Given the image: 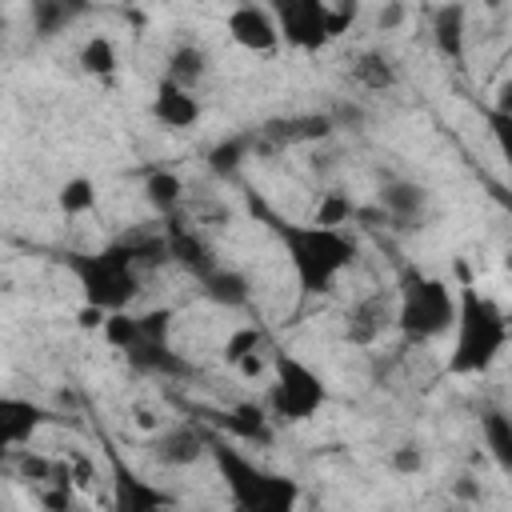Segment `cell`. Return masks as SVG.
Returning a JSON list of instances; mask_svg holds the SVG:
<instances>
[{"label":"cell","mask_w":512,"mask_h":512,"mask_svg":"<svg viewBox=\"0 0 512 512\" xmlns=\"http://www.w3.org/2000/svg\"><path fill=\"white\" fill-rule=\"evenodd\" d=\"M256 352H264V332L256 328V324H240V328H232L228 336H224V344H220V356H224V364H240V360H248V356H256Z\"/></svg>","instance_id":"cell-27"},{"label":"cell","mask_w":512,"mask_h":512,"mask_svg":"<svg viewBox=\"0 0 512 512\" xmlns=\"http://www.w3.org/2000/svg\"><path fill=\"white\" fill-rule=\"evenodd\" d=\"M328 8H332V32L340 40L356 24V16H360V0H328Z\"/></svg>","instance_id":"cell-31"},{"label":"cell","mask_w":512,"mask_h":512,"mask_svg":"<svg viewBox=\"0 0 512 512\" xmlns=\"http://www.w3.org/2000/svg\"><path fill=\"white\" fill-rule=\"evenodd\" d=\"M248 144H252V136H232V140L216 144V148H212V156H208V160H212V168H216V172H224V176H228V172H236V168L244 164V156H248Z\"/></svg>","instance_id":"cell-29"},{"label":"cell","mask_w":512,"mask_h":512,"mask_svg":"<svg viewBox=\"0 0 512 512\" xmlns=\"http://www.w3.org/2000/svg\"><path fill=\"white\" fill-rule=\"evenodd\" d=\"M44 420H48V412L40 404L20 400V396H4L0 400V444H4V452L32 444V436Z\"/></svg>","instance_id":"cell-15"},{"label":"cell","mask_w":512,"mask_h":512,"mask_svg":"<svg viewBox=\"0 0 512 512\" xmlns=\"http://www.w3.org/2000/svg\"><path fill=\"white\" fill-rule=\"evenodd\" d=\"M456 292H460V304H456V324H452L448 372L452 376H484L504 356V348L512 340V324H508L504 308L476 284H464Z\"/></svg>","instance_id":"cell-1"},{"label":"cell","mask_w":512,"mask_h":512,"mask_svg":"<svg viewBox=\"0 0 512 512\" xmlns=\"http://www.w3.org/2000/svg\"><path fill=\"white\" fill-rule=\"evenodd\" d=\"M488 136L500 152L504 164H512V112H500V108H488Z\"/></svg>","instance_id":"cell-30"},{"label":"cell","mask_w":512,"mask_h":512,"mask_svg":"<svg viewBox=\"0 0 512 512\" xmlns=\"http://www.w3.org/2000/svg\"><path fill=\"white\" fill-rule=\"evenodd\" d=\"M404 24V4L400 0H384V8L376 12V28L380 32H396Z\"/></svg>","instance_id":"cell-33"},{"label":"cell","mask_w":512,"mask_h":512,"mask_svg":"<svg viewBox=\"0 0 512 512\" xmlns=\"http://www.w3.org/2000/svg\"><path fill=\"white\" fill-rule=\"evenodd\" d=\"M200 112H204V108H200L196 88H184V84L160 76V84H156V92H152V116H156L164 128H172V132L196 128V124H200Z\"/></svg>","instance_id":"cell-10"},{"label":"cell","mask_w":512,"mask_h":512,"mask_svg":"<svg viewBox=\"0 0 512 512\" xmlns=\"http://www.w3.org/2000/svg\"><path fill=\"white\" fill-rule=\"evenodd\" d=\"M324 400H328V384L308 360H300L296 352L272 356V384L264 404L276 416V424H304L324 408Z\"/></svg>","instance_id":"cell-6"},{"label":"cell","mask_w":512,"mask_h":512,"mask_svg":"<svg viewBox=\"0 0 512 512\" xmlns=\"http://www.w3.org/2000/svg\"><path fill=\"white\" fill-rule=\"evenodd\" d=\"M64 264L72 268L76 284H80V300L100 304L108 312H120L132 304V296L140 292V260L132 252L128 240H112L96 252H68Z\"/></svg>","instance_id":"cell-5"},{"label":"cell","mask_w":512,"mask_h":512,"mask_svg":"<svg viewBox=\"0 0 512 512\" xmlns=\"http://www.w3.org/2000/svg\"><path fill=\"white\" fill-rule=\"evenodd\" d=\"M460 292L420 268H404L396 284V328L408 344H432L452 332Z\"/></svg>","instance_id":"cell-4"},{"label":"cell","mask_w":512,"mask_h":512,"mask_svg":"<svg viewBox=\"0 0 512 512\" xmlns=\"http://www.w3.org/2000/svg\"><path fill=\"white\" fill-rule=\"evenodd\" d=\"M348 76H352V84L364 88V92H388V88H396V64H392L384 52H376V48H364V52L352 60Z\"/></svg>","instance_id":"cell-20"},{"label":"cell","mask_w":512,"mask_h":512,"mask_svg":"<svg viewBox=\"0 0 512 512\" xmlns=\"http://www.w3.org/2000/svg\"><path fill=\"white\" fill-rule=\"evenodd\" d=\"M352 216H356V204H352L344 192H324V196H320V204H316V212H312L308 220L328 224V228H348V224H352Z\"/></svg>","instance_id":"cell-28"},{"label":"cell","mask_w":512,"mask_h":512,"mask_svg":"<svg viewBox=\"0 0 512 512\" xmlns=\"http://www.w3.org/2000/svg\"><path fill=\"white\" fill-rule=\"evenodd\" d=\"M200 288H204L208 300H216V304H224V308H244L248 296H252L248 276L236 272V268H224V264H220L216 272H208V276L200 280Z\"/></svg>","instance_id":"cell-21"},{"label":"cell","mask_w":512,"mask_h":512,"mask_svg":"<svg viewBox=\"0 0 512 512\" xmlns=\"http://www.w3.org/2000/svg\"><path fill=\"white\" fill-rule=\"evenodd\" d=\"M168 248H172V260L180 264V268H188L196 280H204L208 272H216L220 268V260H216V252L196 236V232H188V228H180L172 216H168Z\"/></svg>","instance_id":"cell-18"},{"label":"cell","mask_w":512,"mask_h":512,"mask_svg":"<svg viewBox=\"0 0 512 512\" xmlns=\"http://www.w3.org/2000/svg\"><path fill=\"white\" fill-rule=\"evenodd\" d=\"M112 488H116V496H112V504L120 508V512H148V508H168L172 504V496L168 492H160V488H152L148 480H140L136 472H128L116 456H112Z\"/></svg>","instance_id":"cell-16"},{"label":"cell","mask_w":512,"mask_h":512,"mask_svg":"<svg viewBox=\"0 0 512 512\" xmlns=\"http://www.w3.org/2000/svg\"><path fill=\"white\" fill-rule=\"evenodd\" d=\"M480 432H484V448L496 460V468L512 476V416L492 408L480 416Z\"/></svg>","instance_id":"cell-23"},{"label":"cell","mask_w":512,"mask_h":512,"mask_svg":"<svg viewBox=\"0 0 512 512\" xmlns=\"http://www.w3.org/2000/svg\"><path fill=\"white\" fill-rule=\"evenodd\" d=\"M144 200H148L160 216H172V212L180 208V200H184V180H180L176 172H168V168H156V172L144 180Z\"/></svg>","instance_id":"cell-25"},{"label":"cell","mask_w":512,"mask_h":512,"mask_svg":"<svg viewBox=\"0 0 512 512\" xmlns=\"http://www.w3.org/2000/svg\"><path fill=\"white\" fill-rule=\"evenodd\" d=\"M276 236L288 252L300 296L328 292L356 260V240L348 236V228H328L316 220H300V224L288 220V224H276Z\"/></svg>","instance_id":"cell-2"},{"label":"cell","mask_w":512,"mask_h":512,"mask_svg":"<svg viewBox=\"0 0 512 512\" xmlns=\"http://www.w3.org/2000/svg\"><path fill=\"white\" fill-rule=\"evenodd\" d=\"M388 324H396V296L372 292L348 308L344 336H348V344H372Z\"/></svg>","instance_id":"cell-13"},{"label":"cell","mask_w":512,"mask_h":512,"mask_svg":"<svg viewBox=\"0 0 512 512\" xmlns=\"http://www.w3.org/2000/svg\"><path fill=\"white\" fill-rule=\"evenodd\" d=\"M168 80L184 84V88H200L204 76H208V52L200 44H180L168 52V68H164Z\"/></svg>","instance_id":"cell-24"},{"label":"cell","mask_w":512,"mask_h":512,"mask_svg":"<svg viewBox=\"0 0 512 512\" xmlns=\"http://www.w3.org/2000/svg\"><path fill=\"white\" fill-rule=\"evenodd\" d=\"M280 24V36L296 52H320L336 40L328 0H264Z\"/></svg>","instance_id":"cell-7"},{"label":"cell","mask_w":512,"mask_h":512,"mask_svg":"<svg viewBox=\"0 0 512 512\" xmlns=\"http://www.w3.org/2000/svg\"><path fill=\"white\" fill-rule=\"evenodd\" d=\"M96 200H100V192H96V180L92 176H68L60 188H56V208L64 212V216H88L92 208H96Z\"/></svg>","instance_id":"cell-26"},{"label":"cell","mask_w":512,"mask_h":512,"mask_svg":"<svg viewBox=\"0 0 512 512\" xmlns=\"http://www.w3.org/2000/svg\"><path fill=\"white\" fill-rule=\"evenodd\" d=\"M152 456L164 468H188L208 456V432L196 424H172L152 436Z\"/></svg>","instance_id":"cell-11"},{"label":"cell","mask_w":512,"mask_h":512,"mask_svg":"<svg viewBox=\"0 0 512 512\" xmlns=\"http://www.w3.org/2000/svg\"><path fill=\"white\" fill-rule=\"evenodd\" d=\"M492 108H500V112H512V72L500 80V88H496V96H492Z\"/></svg>","instance_id":"cell-34"},{"label":"cell","mask_w":512,"mask_h":512,"mask_svg":"<svg viewBox=\"0 0 512 512\" xmlns=\"http://www.w3.org/2000/svg\"><path fill=\"white\" fill-rule=\"evenodd\" d=\"M208 460L224 476V488H228L232 504L244 508V512H288V508L300 504L296 480L256 464L244 448L232 444V436L224 440V436L208 432Z\"/></svg>","instance_id":"cell-3"},{"label":"cell","mask_w":512,"mask_h":512,"mask_svg":"<svg viewBox=\"0 0 512 512\" xmlns=\"http://www.w3.org/2000/svg\"><path fill=\"white\" fill-rule=\"evenodd\" d=\"M380 212L396 232H412L420 228V220L428 216V192L416 180H384L380 184Z\"/></svg>","instance_id":"cell-9"},{"label":"cell","mask_w":512,"mask_h":512,"mask_svg":"<svg viewBox=\"0 0 512 512\" xmlns=\"http://www.w3.org/2000/svg\"><path fill=\"white\" fill-rule=\"evenodd\" d=\"M212 424L224 436H232L240 444H260V448L272 444V436H276V416L268 412V404H232L228 412H216Z\"/></svg>","instance_id":"cell-12"},{"label":"cell","mask_w":512,"mask_h":512,"mask_svg":"<svg viewBox=\"0 0 512 512\" xmlns=\"http://www.w3.org/2000/svg\"><path fill=\"white\" fill-rule=\"evenodd\" d=\"M224 32L236 48L252 52V56H272L284 36H280V24L272 16L268 4H236L228 16H224Z\"/></svg>","instance_id":"cell-8"},{"label":"cell","mask_w":512,"mask_h":512,"mask_svg":"<svg viewBox=\"0 0 512 512\" xmlns=\"http://www.w3.org/2000/svg\"><path fill=\"white\" fill-rule=\"evenodd\" d=\"M76 64L92 80H112L120 72V52H116V44L108 36H88L80 44V52H76Z\"/></svg>","instance_id":"cell-22"},{"label":"cell","mask_w":512,"mask_h":512,"mask_svg":"<svg viewBox=\"0 0 512 512\" xmlns=\"http://www.w3.org/2000/svg\"><path fill=\"white\" fill-rule=\"evenodd\" d=\"M432 44L444 60L452 64H464V52H468V8L460 0H448L432 12Z\"/></svg>","instance_id":"cell-14"},{"label":"cell","mask_w":512,"mask_h":512,"mask_svg":"<svg viewBox=\"0 0 512 512\" xmlns=\"http://www.w3.org/2000/svg\"><path fill=\"white\" fill-rule=\"evenodd\" d=\"M88 8H92V0H28V20L40 40H52L64 28H72Z\"/></svg>","instance_id":"cell-19"},{"label":"cell","mask_w":512,"mask_h":512,"mask_svg":"<svg viewBox=\"0 0 512 512\" xmlns=\"http://www.w3.org/2000/svg\"><path fill=\"white\" fill-rule=\"evenodd\" d=\"M420 464H424V456H420V448H416V444H400V448L392 452V468H396L400 476H416V472H420Z\"/></svg>","instance_id":"cell-32"},{"label":"cell","mask_w":512,"mask_h":512,"mask_svg":"<svg viewBox=\"0 0 512 512\" xmlns=\"http://www.w3.org/2000/svg\"><path fill=\"white\" fill-rule=\"evenodd\" d=\"M332 128H336L332 116H288V120H268V124L260 128V140L272 144V148H284V144H312V140H324Z\"/></svg>","instance_id":"cell-17"}]
</instances>
